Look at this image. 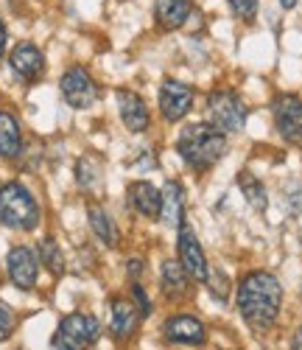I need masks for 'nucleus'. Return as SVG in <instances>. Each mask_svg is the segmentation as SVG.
I'll use <instances>...</instances> for the list:
<instances>
[{
	"label": "nucleus",
	"mask_w": 302,
	"mask_h": 350,
	"mask_svg": "<svg viewBox=\"0 0 302 350\" xmlns=\"http://www.w3.org/2000/svg\"><path fill=\"white\" fill-rule=\"evenodd\" d=\"M0 221L12 230H34L40 224V205L25 185L6 183L0 188Z\"/></svg>",
	"instance_id": "7ed1b4c3"
},
{
	"label": "nucleus",
	"mask_w": 302,
	"mask_h": 350,
	"mask_svg": "<svg viewBox=\"0 0 302 350\" xmlns=\"http://www.w3.org/2000/svg\"><path fill=\"white\" fill-rule=\"evenodd\" d=\"M227 3L241 20H252L258 14V0H227Z\"/></svg>",
	"instance_id": "393cba45"
},
{
	"label": "nucleus",
	"mask_w": 302,
	"mask_h": 350,
	"mask_svg": "<svg viewBox=\"0 0 302 350\" xmlns=\"http://www.w3.org/2000/svg\"><path fill=\"white\" fill-rule=\"evenodd\" d=\"M3 51H6V25L0 20V56H3Z\"/></svg>",
	"instance_id": "c85d7f7f"
},
{
	"label": "nucleus",
	"mask_w": 302,
	"mask_h": 350,
	"mask_svg": "<svg viewBox=\"0 0 302 350\" xmlns=\"http://www.w3.org/2000/svg\"><path fill=\"white\" fill-rule=\"evenodd\" d=\"M207 112H210V121H213L216 129L227 132H241L247 126V104L241 101L238 93L232 90H219L207 98Z\"/></svg>",
	"instance_id": "39448f33"
},
{
	"label": "nucleus",
	"mask_w": 302,
	"mask_h": 350,
	"mask_svg": "<svg viewBox=\"0 0 302 350\" xmlns=\"http://www.w3.org/2000/svg\"><path fill=\"white\" fill-rule=\"evenodd\" d=\"M109 328H112L115 339L132 336L135 328H137V308L124 297H115L112 300V323H109Z\"/></svg>",
	"instance_id": "f3484780"
},
{
	"label": "nucleus",
	"mask_w": 302,
	"mask_h": 350,
	"mask_svg": "<svg viewBox=\"0 0 302 350\" xmlns=\"http://www.w3.org/2000/svg\"><path fill=\"white\" fill-rule=\"evenodd\" d=\"M193 107V87H188L185 81L168 79L160 87V109L165 115V121H179L185 118Z\"/></svg>",
	"instance_id": "6e6552de"
},
{
	"label": "nucleus",
	"mask_w": 302,
	"mask_h": 350,
	"mask_svg": "<svg viewBox=\"0 0 302 350\" xmlns=\"http://www.w3.org/2000/svg\"><path fill=\"white\" fill-rule=\"evenodd\" d=\"M163 291L168 297H185L191 291V275L182 269L179 260H165L163 264Z\"/></svg>",
	"instance_id": "6ab92c4d"
},
{
	"label": "nucleus",
	"mask_w": 302,
	"mask_h": 350,
	"mask_svg": "<svg viewBox=\"0 0 302 350\" xmlns=\"http://www.w3.org/2000/svg\"><path fill=\"white\" fill-rule=\"evenodd\" d=\"M132 295H135V300L140 303V314H143V317H148V314H151V303H148V297H146L143 286H135V288H132Z\"/></svg>",
	"instance_id": "bb28decb"
},
{
	"label": "nucleus",
	"mask_w": 302,
	"mask_h": 350,
	"mask_svg": "<svg viewBox=\"0 0 302 350\" xmlns=\"http://www.w3.org/2000/svg\"><path fill=\"white\" fill-rule=\"evenodd\" d=\"M204 280H207L210 291H213V297L221 300V303H227V297H230V280H227V275L221 269H207V278Z\"/></svg>",
	"instance_id": "b1692460"
},
{
	"label": "nucleus",
	"mask_w": 302,
	"mask_h": 350,
	"mask_svg": "<svg viewBox=\"0 0 302 350\" xmlns=\"http://www.w3.org/2000/svg\"><path fill=\"white\" fill-rule=\"evenodd\" d=\"M9 278L17 288H34L40 275V260L28 247H14L9 252Z\"/></svg>",
	"instance_id": "9d476101"
},
{
	"label": "nucleus",
	"mask_w": 302,
	"mask_h": 350,
	"mask_svg": "<svg viewBox=\"0 0 302 350\" xmlns=\"http://www.w3.org/2000/svg\"><path fill=\"white\" fill-rule=\"evenodd\" d=\"M87 219H90V227H93V232H96V239H101L107 247L118 244V227H115V221L109 219V213L101 205H90L87 208Z\"/></svg>",
	"instance_id": "aec40b11"
},
{
	"label": "nucleus",
	"mask_w": 302,
	"mask_h": 350,
	"mask_svg": "<svg viewBox=\"0 0 302 350\" xmlns=\"http://www.w3.org/2000/svg\"><path fill=\"white\" fill-rule=\"evenodd\" d=\"M59 90H62V98L73 107V109H87L93 107L96 98H98V87L93 81V76H90L84 68H70L62 81H59Z\"/></svg>",
	"instance_id": "0eeeda50"
},
{
	"label": "nucleus",
	"mask_w": 302,
	"mask_h": 350,
	"mask_svg": "<svg viewBox=\"0 0 302 350\" xmlns=\"http://www.w3.org/2000/svg\"><path fill=\"white\" fill-rule=\"evenodd\" d=\"M129 202H132V208L140 216L157 219L160 216V208H163V193L154 185H151V183L140 180V183H132L129 185Z\"/></svg>",
	"instance_id": "4468645a"
},
{
	"label": "nucleus",
	"mask_w": 302,
	"mask_h": 350,
	"mask_svg": "<svg viewBox=\"0 0 302 350\" xmlns=\"http://www.w3.org/2000/svg\"><path fill=\"white\" fill-rule=\"evenodd\" d=\"M227 135L216 129L213 124H191L182 129L176 140V152L191 168L207 171L213 168L224 154H227Z\"/></svg>",
	"instance_id": "f03ea898"
},
{
	"label": "nucleus",
	"mask_w": 302,
	"mask_h": 350,
	"mask_svg": "<svg viewBox=\"0 0 302 350\" xmlns=\"http://www.w3.org/2000/svg\"><path fill=\"white\" fill-rule=\"evenodd\" d=\"M23 149V135H20V124L12 112L0 109V157H17Z\"/></svg>",
	"instance_id": "a211bd4d"
},
{
	"label": "nucleus",
	"mask_w": 302,
	"mask_h": 350,
	"mask_svg": "<svg viewBox=\"0 0 302 350\" xmlns=\"http://www.w3.org/2000/svg\"><path fill=\"white\" fill-rule=\"evenodd\" d=\"M165 339L182 342V345H202L207 339V334H204V325L196 317L179 314V317H171L165 323Z\"/></svg>",
	"instance_id": "ddd939ff"
},
{
	"label": "nucleus",
	"mask_w": 302,
	"mask_h": 350,
	"mask_svg": "<svg viewBox=\"0 0 302 350\" xmlns=\"http://www.w3.org/2000/svg\"><path fill=\"white\" fill-rule=\"evenodd\" d=\"M283 306V286L269 272H249L238 283V311L255 331H266L277 323Z\"/></svg>",
	"instance_id": "f257e3e1"
},
{
	"label": "nucleus",
	"mask_w": 302,
	"mask_h": 350,
	"mask_svg": "<svg viewBox=\"0 0 302 350\" xmlns=\"http://www.w3.org/2000/svg\"><path fill=\"white\" fill-rule=\"evenodd\" d=\"M160 216L168 227H182L185 224V193L176 180H168L163 188V208Z\"/></svg>",
	"instance_id": "2eb2a0df"
},
{
	"label": "nucleus",
	"mask_w": 302,
	"mask_h": 350,
	"mask_svg": "<svg viewBox=\"0 0 302 350\" xmlns=\"http://www.w3.org/2000/svg\"><path fill=\"white\" fill-rule=\"evenodd\" d=\"M191 14H193L191 0H157L154 3V17H157V23L165 28V31L182 28Z\"/></svg>",
	"instance_id": "dca6fc26"
},
{
	"label": "nucleus",
	"mask_w": 302,
	"mask_h": 350,
	"mask_svg": "<svg viewBox=\"0 0 302 350\" xmlns=\"http://www.w3.org/2000/svg\"><path fill=\"white\" fill-rule=\"evenodd\" d=\"M115 98H118V109H120V121L126 124V129L129 132H146L151 124L146 101L132 90H118Z\"/></svg>",
	"instance_id": "9b49d317"
},
{
	"label": "nucleus",
	"mask_w": 302,
	"mask_h": 350,
	"mask_svg": "<svg viewBox=\"0 0 302 350\" xmlns=\"http://www.w3.org/2000/svg\"><path fill=\"white\" fill-rule=\"evenodd\" d=\"M98 177H101V174H98V165H96L93 157H81L76 163V180H79L81 188H93L98 183Z\"/></svg>",
	"instance_id": "5701e85b"
},
{
	"label": "nucleus",
	"mask_w": 302,
	"mask_h": 350,
	"mask_svg": "<svg viewBox=\"0 0 302 350\" xmlns=\"http://www.w3.org/2000/svg\"><path fill=\"white\" fill-rule=\"evenodd\" d=\"M241 191H244V196H247V202L258 211V213H263L266 211V205H269V196H266V188H263V183L258 180V177H252V174H241Z\"/></svg>",
	"instance_id": "412c9836"
},
{
	"label": "nucleus",
	"mask_w": 302,
	"mask_h": 350,
	"mask_svg": "<svg viewBox=\"0 0 302 350\" xmlns=\"http://www.w3.org/2000/svg\"><path fill=\"white\" fill-rule=\"evenodd\" d=\"M40 260L48 267L51 275H62L65 272V255L59 250V244L53 239H42L40 241Z\"/></svg>",
	"instance_id": "4be33fe9"
},
{
	"label": "nucleus",
	"mask_w": 302,
	"mask_h": 350,
	"mask_svg": "<svg viewBox=\"0 0 302 350\" xmlns=\"http://www.w3.org/2000/svg\"><path fill=\"white\" fill-rule=\"evenodd\" d=\"M14 334V314L6 303H0V342H6Z\"/></svg>",
	"instance_id": "a878e982"
},
{
	"label": "nucleus",
	"mask_w": 302,
	"mask_h": 350,
	"mask_svg": "<svg viewBox=\"0 0 302 350\" xmlns=\"http://www.w3.org/2000/svg\"><path fill=\"white\" fill-rule=\"evenodd\" d=\"M129 272H132V275H137V272H140V260H137V258H135L132 264H129Z\"/></svg>",
	"instance_id": "c756f323"
},
{
	"label": "nucleus",
	"mask_w": 302,
	"mask_h": 350,
	"mask_svg": "<svg viewBox=\"0 0 302 350\" xmlns=\"http://www.w3.org/2000/svg\"><path fill=\"white\" fill-rule=\"evenodd\" d=\"M9 65H12V70H14L20 79H25V81L40 79L42 70H45L42 53H40V48L31 45V42H20V45H14V51L9 53Z\"/></svg>",
	"instance_id": "f8f14e48"
},
{
	"label": "nucleus",
	"mask_w": 302,
	"mask_h": 350,
	"mask_svg": "<svg viewBox=\"0 0 302 350\" xmlns=\"http://www.w3.org/2000/svg\"><path fill=\"white\" fill-rule=\"evenodd\" d=\"M291 350H302V325L297 328V334H294V342H291Z\"/></svg>",
	"instance_id": "cd10ccee"
},
{
	"label": "nucleus",
	"mask_w": 302,
	"mask_h": 350,
	"mask_svg": "<svg viewBox=\"0 0 302 350\" xmlns=\"http://www.w3.org/2000/svg\"><path fill=\"white\" fill-rule=\"evenodd\" d=\"M179 264H182V269L191 275V280H199V283L207 278V269H210L196 232L185 224L179 227Z\"/></svg>",
	"instance_id": "1a4fd4ad"
},
{
	"label": "nucleus",
	"mask_w": 302,
	"mask_h": 350,
	"mask_svg": "<svg viewBox=\"0 0 302 350\" xmlns=\"http://www.w3.org/2000/svg\"><path fill=\"white\" fill-rule=\"evenodd\" d=\"M101 336V323L93 314H68L59 323L51 345L53 350H90Z\"/></svg>",
	"instance_id": "20e7f679"
},
{
	"label": "nucleus",
	"mask_w": 302,
	"mask_h": 350,
	"mask_svg": "<svg viewBox=\"0 0 302 350\" xmlns=\"http://www.w3.org/2000/svg\"><path fill=\"white\" fill-rule=\"evenodd\" d=\"M280 6H283V9H294L297 0H280Z\"/></svg>",
	"instance_id": "7c9ffc66"
},
{
	"label": "nucleus",
	"mask_w": 302,
	"mask_h": 350,
	"mask_svg": "<svg viewBox=\"0 0 302 350\" xmlns=\"http://www.w3.org/2000/svg\"><path fill=\"white\" fill-rule=\"evenodd\" d=\"M275 126L286 143H302V98L294 93H283L271 104Z\"/></svg>",
	"instance_id": "423d86ee"
}]
</instances>
